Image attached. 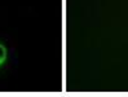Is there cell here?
Instances as JSON below:
<instances>
[{"label":"cell","mask_w":128,"mask_h":97,"mask_svg":"<svg viewBox=\"0 0 128 97\" xmlns=\"http://www.w3.org/2000/svg\"><path fill=\"white\" fill-rule=\"evenodd\" d=\"M8 62V48L4 42H0V72Z\"/></svg>","instance_id":"cell-1"}]
</instances>
